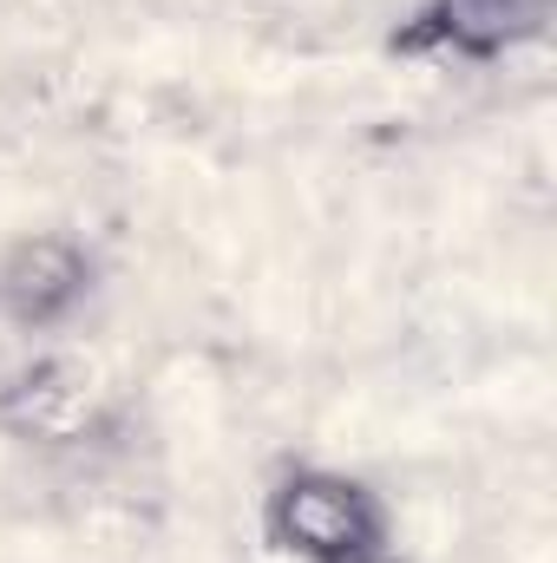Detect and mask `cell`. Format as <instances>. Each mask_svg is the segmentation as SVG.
Wrapping results in <instances>:
<instances>
[{
  "label": "cell",
  "instance_id": "cell-1",
  "mask_svg": "<svg viewBox=\"0 0 557 563\" xmlns=\"http://www.w3.org/2000/svg\"><path fill=\"white\" fill-rule=\"evenodd\" d=\"M276 538L288 551L315 563H361L381 544V511L361 485L348 478H328V472H308V478H288L276 492Z\"/></svg>",
  "mask_w": 557,
  "mask_h": 563
},
{
  "label": "cell",
  "instance_id": "cell-2",
  "mask_svg": "<svg viewBox=\"0 0 557 563\" xmlns=\"http://www.w3.org/2000/svg\"><path fill=\"white\" fill-rule=\"evenodd\" d=\"M73 288H79V256L53 236L20 243L0 269V295H7L13 314H53L59 301H73Z\"/></svg>",
  "mask_w": 557,
  "mask_h": 563
}]
</instances>
